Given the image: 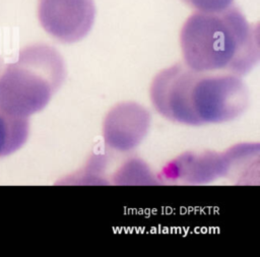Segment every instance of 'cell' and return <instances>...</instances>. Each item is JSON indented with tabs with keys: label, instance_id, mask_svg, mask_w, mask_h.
<instances>
[{
	"label": "cell",
	"instance_id": "6",
	"mask_svg": "<svg viewBox=\"0 0 260 257\" xmlns=\"http://www.w3.org/2000/svg\"><path fill=\"white\" fill-rule=\"evenodd\" d=\"M150 114L134 102L120 103L110 110L104 120L103 136L106 144L117 151L134 149L146 136Z\"/></svg>",
	"mask_w": 260,
	"mask_h": 257
},
{
	"label": "cell",
	"instance_id": "7",
	"mask_svg": "<svg viewBox=\"0 0 260 257\" xmlns=\"http://www.w3.org/2000/svg\"><path fill=\"white\" fill-rule=\"evenodd\" d=\"M27 135V118L9 115L0 109V156L8 155L20 148Z\"/></svg>",
	"mask_w": 260,
	"mask_h": 257
},
{
	"label": "cell",
	"instance_id": "4",
	"mask_svg": "<svg viewBox=\"0 0 260 257\" xmlns=\"http://www.w3.org/2000/svg\"><path fill=\"white\" fill-rule=\"evenodd\" d=\"M258 166V151L252 143L237 144L222 153L186 152L170 162L159 179L184 184H202L228 177L232 180L252 179L250 172Z\"/></svg>",
	"mask_w": 260,
	"mask_h": 257
},
{
	"label": "cell",
	"instance_id": "3",
	"mask_svg": "<svg viewBox=\"0 0 260 257\" xmlns=\"http://www.w3.org/2000/svg\"><path fill=\"white\" fill-rule=\"evenodd\" d=\"M65 76L64 60L55 48L30 45L0 74V109L27 118L48 105Z\"/></svg>",
	"mask_w": 260,
	"mask_h": 257
},
{
	"label": "cell",
	"instance_id": "2",
	"mask_svg": "<svg viewBox=\"0 0 260 257\" xmlns=\"http://www.w3.org/2000/svg\"><path fill=\"white\" fill-rule=\"evenodd\" d=\"M180 46L184 64L196 71L242 76L259 61V27L237 7L196 12L182 26Z\"/></svg>",
	"mask_w": 260,
	"mask_h": 257
},
{
	"label": "cell",
	"instance_id": "8",
	"mask_svg": "<svg viewBox=\"0 0 260 257\" xmlns=\"http://www.w3.org/2000/svg\"><path fill=\"white\" fill-rule=\"evenodd\" d=\"M197 12L215 13L230 8L234 0H182Z\"/></svg>",
	"mask_w": 260,
	"mask_h": 257
},
{
	"label": "cell",
	"instance_id": "1",
	"mask_svg": "<svg viewBox=\"0 0 260 257\" xmlns=\"http://www.w3.org/2000/svg\"><path fill=\"white\" fill-rule=\"evenodd\" d=\"M149 93L158 114L190 126L233 121L249 106L248 89L241 76L196 71L184 63L157 73Z\"/></svg>",
	"mask_w": 260,
	"mask_h": 257
},
{
	"label": "cell",
	"instance_id": "5",
	"mask_svg": "<svg viewBox=\"0 0 260 257\" xmlns=\"http://www.w3.org/2000/svg\"><path fill=\"white\" fill-rule=\"evenodd\" d=\"M38 17L42 27L61 43L82 40L91 29L93 0H39Z\"/></svg>",
	"mask_w": 260,
	"mask_h": 257
}]
</instances>
